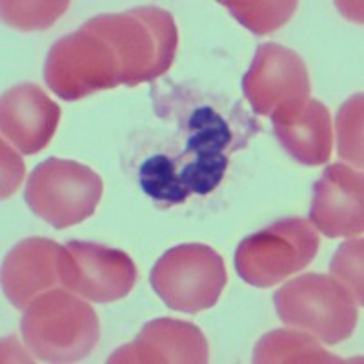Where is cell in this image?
<instances>
[{
    "instance_id": "ba28073f",
    "label": "cell",
    "mask_w": 364,
    "mask_h": 364,
    "mask_svg": "<svg viewBox=\"0 0 364 364\" xmlns=\"http://www.w3.org/2000/svg\"><path fill=\"white\" fill-rule=\"evenodd\" d=\"M60 281L73 294L106 304L124 299L133 290L136 268L122 250L71 240L60 255Z\"/></svg>"
},
{
    "instance_id": "ac0fdd59",
    "label": "cell",
    "mask_w": 364,
    "mask_h": 364,
    "mask_svg": "<svg viewBox=\"0 0 364 364\" xmlns=\"http://www.w3.org/2000/svg\"><path fill=\"white\" fill-rule=\"evenodd\" d=\"M228 11L232 13L233 17L239 21V24L250 29L252 33L268 35L286 22L290 21L297 11V2L295 0H277V2H246V0H239V2H232V0H224L220 2Z\"/></svg>"
},
{
    "instance_id": "52a82bcc",
    "label": "cell",
    "mask_w": 364,
    "mask_h": 364,
    "mask_svg": "<svg viewBox=\"0 0 364 364\" xmlns=\"http://www.w3.org/2000/svg\"><path fill=\"white\" fill-rule=\"evenodd\" d=\"M44 80L55 95L70 102L124 84L112 44L86 28L51 46L46 57Z\"/></svg>"
},
{
    "instance_id": "5b68a950",
    "label": "cell",
    "mask_w": 364,
    "mask_h": 364,
    "mask_svg": "<svg viewBox=\"0 0 364 364\" xmlns=\"http://www.w3.org/2000/svg\"><path fill=\"white\" fill-rule=\"evenodd\" d=\"M104 191L99 173L70 159L41 162L26 182L24 200L38 219L55 230L80 224L95 213Z\"/></svg>"
},
{
    "instance_id": "9c48e42d",
    "label": "cell",
    "mask_w": 364,
    "mask_h": 364,
    "mask_svg": "<svg viewBox=\"0 0 364 364\" xmlns=\"http://www.w3.org/2000/svg\"><path fill=\"white\" fill-rule=\"evenodd\" d=\"M310 73L301 55L277 42L259 44L242 77V93L255 115L269 117L288 102L310 99Z\"/></svg>"
},
{
    "instance_id": "5bb4252c",
    "label": "cell",
    "mask_w": 364,
    "mask_h": 364,
    "mask_svg": "<svg viewBox=\"0 0 364 364\" xmlns=\"http://www.w3.org/2000/svg\"><path fill=\"white\" fill-rule=\"evenodd\" d=\"M269 117L279 144L299 164L323 166L330 161L333 129L330 112L321 100L288 102Z\"/></svg>"
},
{
    "instance_id": "d6986e66",
    "label": "cell",
    "mask_w": 364,
    "mask_h": 364,
    "mask_svg": "<svg viewBox=\"0 0 364 364\" xmlns=\"http://www.w3.org/2000/svg\"><path fill=\"white\" fill-rule=\"evenodd\" d=\"M178 178L190 195H208L219 188L230 166L228 155L177 157Z\"/></svg>"
},
{
    "instance_id": "ffe728a7",
    "label": "cell",
    "mask_w": 364,
    "mask_h": 364,
    "mask_svg": "<svg viewBox=\"0 0 364 364\" xmlns=\"http://www.w3.org/2000/svg\"><path fill=\"white\" fill-rule=\"evenodd\" d=\"M2 21L21 31H38L48 29L63 17L70 8V2H13L4 0L2 4Z\"/></svg>"
},
{
    "instance_id": "7402d4cb",
    "label": "cell",
    "mask_w": 364,
    "mask_h": 364,
    "mask_svg": "<svg viewBox=\"0 0 364 364\" xmlns=\"http://www.w3.org/2000/svg\"><path fill=\"white\" fill-rule=\"evenodd\" d=\"M331 277L352 291L357 306H363V240L353 237L337 248L331 259Z\"/></svg>"
},
{
    "instance_id": "8992f818",
    "label": "cell",
    "mask_w": 364,
    "mask_h": 364,
    "mask_svg": "<svg viewBox=\"0 0 364 364\" xmlns=\"http://www.w3.org/2000/svg\"><path fill=\"white\" fill-rule=\"evenodd\" d=\"M228 282L223 257L208 245L188 242L161 255L149 284L170 310L199 314L219 302Z\"/></svg>"
},
{
    "instance_id": "7a4b0ae2",
    "label": "cell",
    "mask_w": 364,
    "mask_h": 364,
    "mask_svg": "<svg viewBox=\"0 0 364 364\" xmlns=\"http://www.w3.org/2000/svg\"><path fill=\"white\" fill-rule=\"evenodd\" d=\"M21 331L31 355L46 363H79L100 339L99 315L84 297L53 288L29 302Z\"/></svg>"
},
{
    "instance_id": "4fadbf2b",
    "label": "cell",
    "mask_w": 364,
    "mask_h": 364,
    "mask_svg": "<svg viewBox=\"0 0 364 364\" xmlns=\"http://www.w3.org/2000/svg\"><path fill=\"white\" fill-rule=\"evenodd\" d=\"M64 246L44 237H29L13 246L2 262V290L18 310H26L44 291L60 281Z\"/></svg>"
},
{
    "instance_id": "30bf717a",
    "label": "cell",
    "mask_w": 364,
    "mask_h": 364,
    "mask_svg": "<svg viewBox=\"0 0 364 364\" xmlns=\"http://www.w3.org/2000/svg\"><path fill=\"white\" fill-rule=\"evenodd\" d=\"M363 173L350 166L330 164L314 184L310 223L330 239H353L364 230Z\"/></svg>"
},
{
    "instance_id": "2e32d148",
    "label": "cell",
    "mask_w": 364,
    "mask_h": 364,
    "mask_svg": "<svg viewBox=\"0 0 364 364\" xmlns=\"http://www.w3.org/2000/svg\"><path fill=\"white\" fill-rule=\"evenodd\" d=\"M333 353H328L308 331H301L297 328L290 330L269 331L259 339L253 348V363L257 364H282V363H341Z\"/></svg>"
},
{
    "instance_id": "603a6c76",
    "label": "cell",
    "mask_w": 364,
    "mask_h": 364,
    "mask_svg": "<svg viewBox=\"0 0 364 364\" xmlns=\"http://www.w3.org/2000/svg\"><path fill=\"white\" fill-rule=\"evenodd\" d=\"M24 177V162L6 142H2V199L11 197Z\"/></svg>"
},
{
    "instance_id": "7c38bea8",
    "label": "cell",
    "mask_w": 364,
    "mask_h": 364,
    "mask_svg": "<svg viewBox=\"0 0 364 364\" xmlns=\"http://www.w3.org/2000/svg\"><path fill=\"white\" fill-rule=\"evenodd\" d=\"M60 122L58 104L38 84L9 87L0 100V129L6 141L24 155L42 151L53 139Z\"/></svg>"
},
{
    "instance_id": "277c9868",
    "label": "cell",
    "mask_w": 364,
    "mask_h": 364,
    "mask_svg": "<svg viewBox=\"0 0 364 364\" xmlns=\"http://www.w3.org/2000/svg\"><path fill=\"white\" fill-rule=\"evenodd\" d=\"M318 250V232L302 217H288L240 240L235 252L239 277L253 288H269L306 268Z\"/></svg>"
},
{
    "instance_id": "9a60e30c",
    "label": "cell",
    "mask_w": 364,
    "mask_h": 364,
    "mask_svg": "<svg viewBox=\"0 0 364 364\" xmlns=\"http://www.w3.org/2000/svg\"><path fill=\"white\" fill-rule=\"evenodd\" d=\"M181 128L186 135L184 151L178 155L182 159L197 155H230L246 148L253 133L261 129L255 120L248 124H233L210 104L191 106Z\"/></svg>"
},
{
    "instance_id": "44dd1931",
    "label": "cell",
    "mask_w": 364,
    "mask_h": 364,
    "mask_svg": "<svg viewBox=\"0 0 364 364\" xmlns=\"http://www.w3.org/2000/svg\"><path fill=\"white\" fill-rule=\"evenodd\" d=\"M337 148L344 161L363 168V95L357 93L337 113Z\"/></svg>"
},
{
    "instance_id": "3957f363",
    "label": "cell",
    "mask_w": 364,
    "mask_h": 364,
    "mask_svg": "<svg viewBox=\"0 0 364 364\" xmlns=\"http://www.w3.org/2000/svg\"><path fill=\"white\" fill-rule=\"evenodd\" d=\"M281 323L304 330L324 344H339L357 326V302L352 291L324 273H304L273 295Z\"/></svg>"
},
{
    "instance_id": "8fae6325",
    "label": "cell",
    "mask_w": 364,
    "mask_h": 364,
    "mask_svg": "<svg viewBox=\"0 0 364 364\" xmlns=\"http://www.w3.org/2000/svg\"><path fill=\"white\" fill-rule=\"evenodd\" d=\"M210 360V346L195 324L178 318H155L141 333L108 357L112 364L178 363L204 364Z\"/></svg>"
},
{
    "instance_id": "6da1fadb",
    "label": "cell",
    "mask_w": 364,
    "mask_h": 364,
    "mask_svg": "<svg viewBox=\"0 0 364 364\" xmlns=\"http://www.w3.org/2000/svg\"><path fill=\"white\" fill-rule=\"evenodd\" d=\"M82 28L112 44L126 86L151 82L170 70L178 48L173 15L159 6H139L124 13H102Z\"/></svg>"
},
{
    "instance_id": "e0dca14e",
    "label": "cell",
    "mask_w": 364,
    "mask_h": 364,
    "mask_svg": "<svg viewBox=\"0 0 364 364\" xmlns=\"http://www.w3.org/2000/svg\"><path fill=\"white\" fill-rule=\"evenodd\" d=\"M139 184L161 210L177 206L190 199V193L178 178L177 159L164 154L151 155L142 162L139 170Z\"/></svg>"
}]
</instances>
